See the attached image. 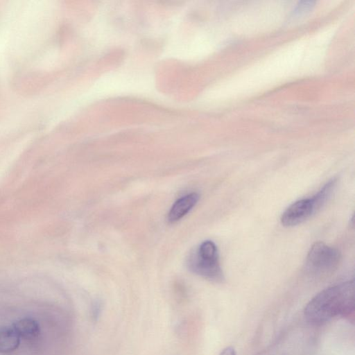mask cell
I'll list each match as a JSON object with an SVG mask.
<instances>
[{"label": "cell", "instance_id": "1", "mask_svg": "<svg viewBox=\"0 0 355 355\" xmlns=\"http://www.w3.org/2000/svg\"><path fill=\"white\" fill-rule=\"evenodd\" d=\"M354 307L355 284L351 280L327 288L315 295L304 308V316L315 324L338 316L354 320Z\"/></svg>", "mask_w": 355, "mask_h": 355}, {"label": "cell", "instance_id": "2", "mask_svg": "<svg viewBox=\"0 0 355 355\" xmlns=\"http://www.w3.org/2000/svg\"><path fill=\"white\" fill-rule=\"evenodd\" d=\"M187 263L191 272L209 281L222 283L225 280L218 249L212 241H205L194 249L189 255Z\"/></svg>", "mask_w": 355, "mask_h": 355}, {"label": "cell", "instance_id": "3", "mask_svg": "<svg viewBox=\"0 0 355 355\" xmlns=\"http://www.w3.org/2000/svg\"><path fill=\"white\" fill-rule=\"evenodd\" d=\"M341 260L340 252L335 248L318 241L310 248L304 270L311 277H322L333 273Z\"/></svg>", "mask_w": 355, "mask_h": 355}, {"label": "cell", "instance_id": "4", "mask_svg": "<svg viewBox=\"0 0 355 355\" xmlns=\"http://www.w3.org/2000/svg\"><path fill=\"white\" fill-rule=\"evenodd\" d=\"M315 211L311 198L297 200L288 206L282 214L280 220L285 227L297 225Z\"/></svg>", "mask_w": 355, "mask_h": 355}, {"label": "cell", "instance_id": "5", "mask_svg": "<svg viewBox=\"0 0 355 355\" xmlns=\"http://www.w3.org/2000/svg\"><path fill=\"white\" fill-rule=\"evenodd\" d=\"M199 195L191 193L177 200L168 214L169 223H175L184 217L198 202Z\"/></svg>", "mask_w": 355, "mask_h": 355}, {"label": "cell", "instance_id": "6", "mask_svg": "<svg viewBox=\"0 0 355 355\" xmlns=\"http://www.w3.org/2000/svg\"><path fill=\"white\" fill-rule=\"evenodd\" d=\"M12 327L20 338L26 340H33L37 338L40 334L39 323L32 318L19 319L14 322Z\"/></svg>", "mask_w": 355, "mask_h": 355}, {"label": "cell", "instance_id": "7", "mask_svg": "<svg viewBox=\"0 0 355 355\" xmlns=\"http://www.w3.org/2000/svg\"><path fill=\"white\" fill-rule=\"evenodd\" d=\"M20 340V337L12 327H0V353L8 354L16 350Z\"/></svg>", "mask_w": 355, "mask_h": 355}, {"label": "cell", "instance_id": "8", "mask_svg": "<svg viewBox=\"0 0 355 355\" xmlns=\"http://www.w3.org/2000/svg\"><path fill=\"white\" fill-rule=\"evenodd\" d=\"M336 183V179H332L323 186L322 188L311 198L315 211L320 209L331 196Z\"/></svg>", "mask_w": 355, "mask_h": 355}, {"label": "cell", "instance_id": "9", "mask_svg": "<svg viewBox=\"0 0 355 355\" xmlns=\"http://www.w3.org/2000/svg\"><path fill=\"white\" fill-rule=\"evenodd\" d=\"M101 312V302L96 301L95 302L92 308V315L94 320H96Z\"/></svg>", "mask_w": 355, "mask_h": 355}, {"label": "cell", "instance_id": "10", "mask_svg": "<svg viewBox=\"0 0 355 355\" xmlns=\"http://www.w3.org/2000/svg\"><path fill=\"white\" fill-rule=\"evenodd\" d=\"M220 355H236L234 347L230 346L225 347L220 354Z\"/></svg>", "mask_w": 355, "mask_h": 355}]
</instances>
